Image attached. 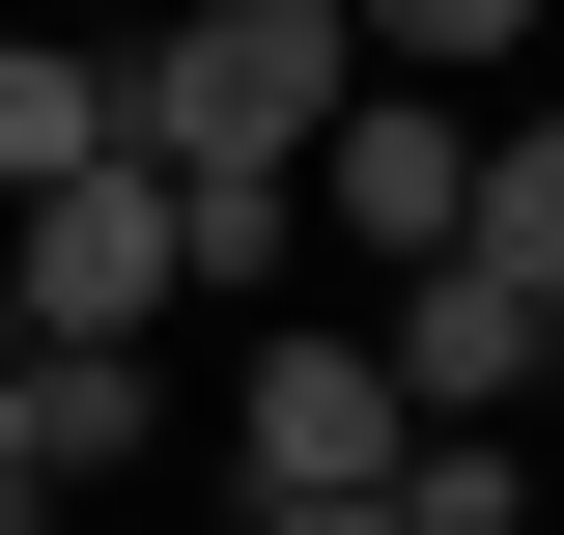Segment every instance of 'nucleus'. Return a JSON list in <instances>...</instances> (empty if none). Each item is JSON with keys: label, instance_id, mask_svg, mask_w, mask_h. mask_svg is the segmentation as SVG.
<instances>
[{"label": "nucleus", "instance_id": "nucleus-1", "mask_svg": "<svg viewBox=\"0 0 564 535\" xmlns=\"http://www.w3.org/2000/svg\"><path fill=\"white\" fill-rule=\"evenodd\" d=\"M339 85H367L339 0H170V29H113V141L170 170V198H311Z\"/></svg>", "mask_w": 564, "mask_h": 535}, {"label": "nucleus", "instance_id": "nucleus-2", "mask_svg": "<svg viewBox=\"0 0 564 535\" xmlns=\"http://www.w3.org/2000/svg\"><path fill=\"white\" fill-rule=\"evenodd\" d=\"M395 451H423V423H395V367H367L339 310L254 338V395H226V479H254V507H395Z\"/></svg>", "mask_w": 564, "mask_h": 535}, {"label": "nucleus", "instance_id": "nucleus-3", "mask_svg": "<svg viewBox=\"0 0 564 535\" xmlns=\"http://www.w3.org/2000/svg\"><path fill=\"white\" fill-rule=\"evenodd\" d=\"M170 282H198V254H170V170H141V141L85 170V198L0 226V338H170Z\"/></svg>", "mask_w": 564, "mask_h": 535}, {"label": "nucleus", "instance_id": "nucleus-4", "mask_svg": "<svg viewBox=\"0 0 564 535\" xmlns=\"http://www.w3.org/2000/svg\"><path fill=\"white\" fill-rule=\"evenodd\" d=\"M311 226H339L367 282H423L452 226H480V113H452V85H339V141H311Z\"/></svg>", "mask_w": 564, "mask_h": 535}, {"label": "nucleus", "instance_id": "nucleus-5", "mask_svg": "<svg viewBox=\"0 0 564 535\" xmlns=\"http://www.w3.org/2000/svg\"><path fill=\"white\" fill-rule=\"evenodd\" d=\"M367 367H395V423H536V395H564V310L480 282V254H423L395 310H367Z\"/></svg>", "mask_w": 564, "mask_h": 535}, {"label": "nucleus", "instance_id": "nucleus-6", "mask_svg": "<svg viewBox=\"0 0 564 535\" xmlns=\"http://www.w3.org/2000/svg\"><path fill=\"white\" fill-rule=\"evenodd\" d=\"M0 451L57 479V507H113V479L170 451V367H141V338H0Z\"/></svg>", "mask_w": 564, "mask_h": 535}, {"label": "nucleus", "instance_id": "nucleus-7", "mask_svg": "<svg viewBox=\"0 0 564 535\" xmlns=\"http://www.w3.org/2000/svg\"><path fill=\"white\" fill-rule=\"evenodd\" d=\"M85 170H113V57L0 29V226H29V198H85Z\"/></svg>", "mask_w": 564, "mask_h": 535}, {"label": "nucleus", "instance_id": "nucleus-8", "mask_svg": "<svg viewBox=\"0 0 564 535\" xmlns=\"http://www.w3.org/2000/svg\"><path fill=\"white\" fill-rule=\"evenodd\" d=\"M339 29H367V85H452V113H480V85L564 29V0H339Z\"/></svg>", "mask_w": 564, "mask_h": 535}, {"label": "nucleus", "instance_id": "nucleus-9", "mask_svg": "<svg viewBox=\"0 0 564 535\" xmlns=\"http://www.w3.org/2000/svg\"><path fill=\"white\" fill-rule=\"evenodd\" d=\"M452 254L564 310V113H480V226H452Z\"/></svg>", "mask_w": 564, "mask_h": 535}, {"label": "nucleus", "instance_id": "nucleus-10", "mask_svg": "<svg viewBox=\"0 0 564 535\" xmlns=\"http://www.w3.org/2000/svg\"><path fill=\"white\" fill-rule=\"evenodd\" d=\"M536 507H564V479L508 451V423H423V451H395V535H536Z\"/></svg>", "mask_w": 564, "mask_h": 535}, {"label": "nucleus", "instance_id": "nucleus-11", "mask_svg": "<svg viewBox=\"0 0 564 535\" xmlns=\"http://www.w3.org/2000/svg\"><path fill=\"white\" fill-rule=\"evenodd\" d=\"M0 535H57V479H29V451H0Z\"/></svg>", "mask_w": 564, "mask_h": 535}, {"label": "nucleus", "instance_id": "nucleus-12", "mask_svg": "<svg viewBox=\"0 0 564 535\" xmlns=\"http://www.w3.org/2000/svg\"><path fill=\"white\" fill-rule=\"evenodd\" d=\"M254 535H395V507H254Z\"/></svg>", "mask_w": 564, "mask_h": 535}, {"label": "nucleus", "instance_id": "nucleus-13", "mask_svg": "<svg viewBox=\"0 0 564 535\" xmlns=\"http://www.w3.org/2000/svg\"><path fill=\"white\" fill-rule=\"evenodd\" d=\"M536 535H564V507H536Z\"/></svg>", "mask_w": 564, "mask_h": 535}]
</instances>
